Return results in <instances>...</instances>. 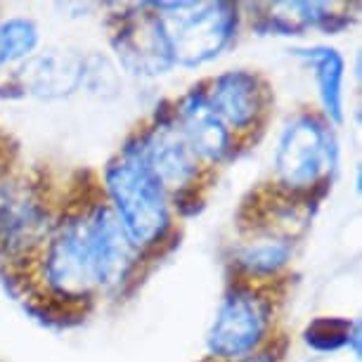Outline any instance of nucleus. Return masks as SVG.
I'll return each mask as SVG.
<instances>
[{"instance_id":"1","label":"nucleus","mask_w":362,"mask_h":362,"mask_svg":"<svg viewBox=\"0 0 362 362\" xmlns=\"http://www.w3.org/2000/svg\"><path fill=\"white\" fill-rule=\"evenodd\" d=\"M138 251L128 242L105 194L69 206L26 261V279L43 300L62 305L90 303L131 275Z\"/></svg>"},{"instance_id":"2","label":"nucleus","mask_w":362,"mask_h":362,"mask_svg":"<svg viewBox=\"0 0 362 362\" xmlns=\"http://www.w3.org/2000/svg\"><path fill=\"white\" fill-rule=\"evenodd\" d=\"M105 199L138 254L159 247L170 232V199L142 159L138 138L128 140L109 161Z\"/></svg>"},{"instance_id":"3","label":"nucleus","mask_w":362,"mask_h":362,"mask_svg":"<svg viewBox=\"0 0 362 362\" xmlns=\"http://www.w3.org/2000/svg\"><path fill=\"white\" fill-rule=\"evenodd\" d=\"M339 147L322 114L298 112L286 121L275 152V187L291 197H308L337 168Z\"/></svg>"},{"instance_id":"4","label":"nucleus","mask_w":362,"mask_h":362,"mask_svg":"<svg viewBox=\"0 0 362 362\" xmlns=\"http://www.w3.org/2000/svg\"><path fill=\"white\" fill-rule=\"evenodd\" d=\"M159 15L173 62L187 69L216 59L237 36L239 8L232 3H149Z\"/></svg>"},{"instance_id":"5","label":"nucleus","mask_w":362,"mask_h":362,"mask_svg":"<svg viewBox=\"0 0 362 362\" xmlns=\"http://www.w3.org/2000/svg\"><path fill=\"white\" fill-rule=\"evenodd\" d=\"M275 298L258 282H237L225 293L209 332V351L216 360L230 362L254 355L270 339Z\"/></svg>"},{"instance_id":"6","label":"nucleus","mask_w":362,"mask_h":362,"mask_svg":"<svg viewBox=\"0 0 362 362\" xmlns=\"http://www.w3.org/2000/svg\"><path fill=\"white\" fill-rule=\"evenodd\" d=\"M140 154L147 168L152 170L159 185L166 189L168 199L177 202L185 194H197L206 166L197 159L185 138L173 121V109L166 114H156L154 124L135 135Z\"/></svg>"},{"instance_id":"7","label":"nucleus","mask_w":362,"mask_h":362,"mask_svg":"<svg viewBox=\"0 0 362 362\" xmlns=\"http://www.w3.org/2000/svg\"><path fill=\"white\" fill-rule=\"evenodd\" d=\"M202 86L209 105L228 126L235 142L251 140L254 133L263 131L272 105V93L261 74L230 69Z\"/></svg>"},{"instance_id":"8","label":"nucleus","mask_w":362,"mask_h":362,"mask_svg":"<svg viewBox=\"0 0 362 362\" xmlns=\"http://www.w3.org/2000/svg\"><path fill=\"white\" fill-rule=\"evenodd\" d=\"M112 45L121 66L140 78H156L175 66L166 33L152 5H138L119 17Z\"/></svg>"},{"instance_id":"9","label":"nucleus","mask_w":362,"mask_h":362,"mask_svg":"<svg viewBox=\"0 0 362 362\" xmlns=\"http://www.w3.org/2000/svg\"><path fill=\"white\" fill-rule=\"evenodd\" d=\"M170 109H173L177 131L206 168L223 163L237 149V142L228 131V126L209 105L204 86H194Z\"/></svg>"},{"instance_id":"10","label":"nucleus","mask_w":362,"mask_h":362,"mask_svg":"<svg viewBox=\"0 0 362 362\" xmlns=\"http://www.w3.org/2000/svg\"><path fill=\"white\" fill-rule=\"evenodd\" d=\"M86 54L66 47L33 52L12 76L15 90L29 98L62 100L83 88Z\"/></svg>"},{"instance_id":"11","label":"nucleus","mask_w":362,"mask_h":362,"mask_svg":"<svg viewBox=\"0 0 362 362\" xmlns=\"http://www.w3.org/2000/svg\"><path fill=\"white\" fill-rule=\"evenodd\" d=\"M54 223L33 192H15L0 204V256L24 261L40 247Z\"/></svg>"},{"instance_id":"12","label":"nucleus","mask_w":362,"mask_h":362,"mask_svg":"<svg viewBox=\"0 0 362 362\" xmlns=\"http://www.w3.org/2000/svg\"><path fill=\"white\" fill-rule=\"evenodd\" d=\"M293 57L303 59L315 74L320 100L325 107V119L341 124L344 121V78L346 62L341 52L332 45H310V47H293Z\"/></svg>"},{"instance_id":"13","label":"nucleus","mask_w":362,"mask_h":362,"mask_svg":"<svg viewBox=\"0 0 362 362\" xmlns=\"http://www.w3.org/2000/svg\"><path fill=\"white\" fill-rule=\"evenodd\" d=\"M293 242L291 237L265 235L254 242H247L235 254V265L251 282H261L265 277L277 275L291 261Z\"/></svg>"},{"instance_id":"14","label":"nucleus","mask_w":362,"mask_h":362,"mask_svg":"<svg viewBox=\"0 0 362 362\" xmlns=\"http://www.w3.org/2000/svg\"><path fill=\"white\" fill-rule=\"evenodd\" d=\"M265 29L279 31L282 36L300 33L305 29H317V26H332L337 19V5L329 3H272L263 5Z\"/></svg>"},{"instance_id":"15","label":"nucleus","mask_w":362,"mask_h":362,"mask_svg":"<svg viewBox=\"0 0 362 362\" xmlns=\"http://www.w3.org/2000/svg\"><path fill=\"white\" fill-rule=\"evenodd\" d=\"M38 40V29L31 19H3L0 22V66L26 62L36 52Z\"/></svg>"},{"instance_id":"16","label":"nucleus","mask_w":362,"mask_h":362,"mask_svg":"<svg viewBox=\"0 0 362 362\" xmlns=\"http://www.w3.org/2000/svg\"><path fill=\"white\" fill-rule=\"evenodd\" d=\"M305 341L310 346L320 348V351H334V348L341 346H351V341H355V346H358V325H351L346 320H317L305 332Z\"/></svg>"},{"instance_id":"17","label":"nucleus","mask_w":362,"mask_h":362,"mask_svg":"<svg viewBox=\"0 0 362 362\" xmlns=\"http://www.w3.org/2000/svg\"><path fill=\"white\" fill-rule=\"evenodd\" d=\"M83 88L95 95H114L119 90V74L116 66L102 54H86Z\"/></svg>"},{"instance_id":"18","label":"nucleus","mask_w":362,"mask_h":362,"mask_svg":"<svg viewBox=\"0 0 362 362\" xmlns=\"http://www.w3.org/2000/svg\"><path fill=\"white\" fill-rule=\"evenodd\" d=\"M230 362H279V355L275 353V348H261L254 355H247V358L239 360H230Z\"/></svg>"}]
</instances>
